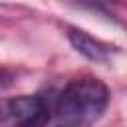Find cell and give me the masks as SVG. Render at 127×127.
Masks as SVG:
<instances>
[{"label":"cell","mask_w":127,"mask_h":127,"mask_svg":"<svg viewBox=\"0 0 127 127\" xmlns=\"http://www.w3.org/2000/svg\"><path fill=\"white\" fill-rule=\"evenodd\" d=\"M109 103V89L93 75H81L60 91L52 115L44 127H91L101 119Z\"/></svg>","instance_id":"cell-1"},{"label":"cell","mask_w":127,"mask_h":127,"mask_svg":"<svg viewBox=\"0 0 127 127\" xmlns=\"http://www.w3.org/2000/svg\"><path fill=\"white\" fill-rule=\"evenodd\" d=\"M48 111L40 95L0 97V127H44Z\"/></svg>","instance_id":"cell-2"},{"label":"cell","mask_w":127,"mask_h":127,"mask_svg":"<svg viewBox=\"0 0 127 127\" xmlns=\"http://www.w3.org/2000/svg\"><path fill=\"white\" fill-rule=\"evenodd\" d=\"M67 38H69V44L73 46V50L79 52L81 56H85L91 62L103 64V62H109L111 56L115 54V48L113 46H109L107 42H103L99 38H93L85 30L69 28L67 30Z\"/></svg>","instance_id":"cell-3"},{"label":"cell","mask_w":127,"mask_h":127,"mask_svg":"<svg viewBox=\"0 0 127 127\" xmlns=\"http://www.w3.org/2000/svg\"><path fill=\"white\" fill-rule=\"evenodd\" d=\"M12 79H14V75H12L8 69L0 67V91H2L4 87H8V85L12 83Z\"/></svg>","instance_id":"cell-4"}]
</instances>
